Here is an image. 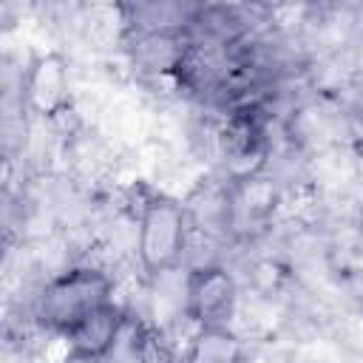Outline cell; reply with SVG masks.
<instances>
[{
    "label": "cell",
    "instance_id": "1",
    "mask_svg": "<svg viewBox=\"0 0 363 363\" xmlns=\"http://www.w3.org/2000/svg\"><path fill=\"white\" fill-rule=\"evenodd\" d=\"M119 275L99 264H74L65 272L48 278L31 303V318L45 332L65 337L79 320L99 306L116 301Z\"/></svg>",
    "mask_w": 363,
    "mask_h": 363
},
{
    "label": "cell",
    "instance_id": "2",
    "mask_svg": "<svg viewBox=\"0 0 363 363\" xmlns=\"http://www.w3.org/2000/svg\"><path fill=\"white\" fill-rule=\"evenodd\" d=\"M190 244V221L184 201L167 193H156L136 224V267L142 275H153L179 267Z\"/></svg>",
    "mask_w": 363,
    "mask_h": 363
},
{
    "label": "cell",
    "instance_id": "3",
    "mask_svg": "<svg viewBox=\"0 0 363 363\" xmlns=\"http://www.w3.org/2000/svg\"><path fill=\"white\" fill-rule=\"evenodd\" d=\"M77 102L74 60L62 48H40L23 71L20 105L34 122H57Z\"/></svg>",
    "mask_w": 363,
    "mask_h": 363
},
{
    "label": "cell",
    "instance_id": "4",
    "mask_svg": "<svg viewBox=\"0 0 363 363\" xmlns=\"http://www.w3.org/2000/svg\"><path fill=\"white\" fill-rule=\"evenodd\" d=\"M284 221V187L267 173L230 182V241L235 250L261 244Z\"/></svg>",
    "mask_w": 363,
    "mask_h": 363
},
{
    "label": "cell",
    "instance_id": "5",
    "mask_svg": "<svg viewBox=\"0 0 363 363\" xmlns=\"http://www.w3.org/2000/svg\"><path fill=\"white\" fill-rule=\"evenodd\" d=\"M244 286L230 264H213L190 269V303L187 315L196 326H233Z\"/></svg>",
    "mask_w": 363,
    "mask_h": 363
},
{
    "label": "cell",
    "instance_id": "6",
    "mask_svg": "<svg viewBox=\"0 0 363 363\" xmlns=\"http://www.w3.org/2000/svg\"><path fill=\"white\" fill-rule=\"evenodd\" d=\"M184 210L190 221V233L201 238H213L230 244V179L216 170H207L184 196Z\"/></svg>",
    "mask_w": 363,
    "mask_h": 363
},
{
    "label": "cell",
    "instance_id": "7",
    "mask_svg": "<svg viewBox=\"0 0 363 363\" xmlns=\"http://www.w3.org/2000/svg\"><path fill=\"white\" fill-rule=\"evenodd\" d=\"M190 303V269L187 267H170L153 275H145L142 286V320L153 329H173L184 320Z\"/></svg>",
    "mask_w": 363,
    "mask_h": 363
},
{
    "label": "cell",
    "instance_id": "8",
    "mask_svg": "<svg viewBox=\"0 0 363 363\" xmlns=\"http://www.w3.org/2000/svg\"><path fill=\"white\" fill-rule=\"evenodd\" d=\"M128 309L119 301H111L105 306H99L96 312H91L85 320H79L62 340L65 349L71 354H85V357H96L105 360V354L116 346L125 323H128Z\"/></svg>",
    "mask_w": 363,
    "mask_h": 363
},
{
    "label": "cell",
    "instance_id": "9",
    "mask_svg": "<svg viewBox=\"0 0 363 363\" xmlns=\"http://www.w3.org/2000/svg\"><path fill=\"white\" fill-rule=\"evenodd\" d=\"M201 3L182 0H147V3H122L128 34L139 31H184Z\"/></svg>",
    "mask_w": 363,
    "mask_h": 363
},
{
    "label": "cell",
    "instance_id": "10",
    "mask_svg": "<svg viewBox=\"0 0 363 363\" xmlns=\"http://www.w3.org/2000/svg\"><path fill=\"white\" fill-rule=\"evenodd\" d=\"M247 354L250 343L233 326H199L182 363H244Z\"/></svg>",
    "mask_w": 363,
    "mask_h": 363
},
{
    "label": "cell",
    "instance_id": "11",
    "mask_svg": "<svg viewBox=\"0 0 363 363\" xmlns=\"http://www.w3.org/2000/svg\"><path fill=\"white\" fill-rule=\"evenodd\" d=\"M337 295L343 306L363 315V261L349 264L337 272Z\"/></svg>",
    "mask_w": 363,
    "mask_h": 363
},
{
    "label": "cell",
    "instance_id": "12",
    "mask_svg": "<svg viewBox=\"0 0 363 363\" xmlns=\"http://www.w3.org/2000/svg\"><path fill=\"white\" fill-rule=\"evenodd\" d=\"M60 363H102V360H96V357H85V354H71V352H65V354L60 357Z\"/></svg>",
    "mask_w": 363,
    "mask_h": 363
}]
</instances>
